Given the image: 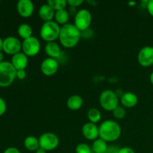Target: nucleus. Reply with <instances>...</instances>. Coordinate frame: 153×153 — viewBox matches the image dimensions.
I'll use <instances>...</instances> for the list:
<instances>
[{
    "label": "nucleus",
    "mask_w": 153,
    "mask_h": 153,
    "mask_svg": "<svg viewBox=\"0 0 153 153\" xmlns=\"http://www.w3.org/2000/svg\"><path fill=\"white\" fill-rule=\"evenodd\" d=\"M81 38V31L74 24L67 23L62 25L60 31L59 40L64 47L70 49L76 46Z\"/></svg>",
    "instance_id": "obj_1"
},
{
    "label": "nucleus",
    "mask_w": 153,
    "mask_h": 153,
    "mask_svg": "<svg viewBox=\"0 0 153 153\" xmlns=\"http://www.w3.org/2000/svg\"><path fill=\"white\" fill-rule=\"evenodd\" d=\"M100 137L105 141L114 142L120 138L122 129L119 124L111 120L103 121L99 127Z\"/></svg>",
    "instance_id": "obj_2"
},
{
    "label": "nucleus",
    "mask_w": 153,
    "mask_h": 153,
    "mask_svg": "<svg viewBox=\"0 0 153 153\" xmlns=\"http://www.w3.org/2000/svg\"><path fill=\"white\" fill-rule=\"evenodd\" d=\"M16 78V70L8 61L0 63V87L7 88L11 85Z\"/></svg>",
    "instance_id": "obj_3"
},
{
    "label": "nucleus",
    "mask_w": 153,
    "mask_h": 153,
    "mask_svg": "<svg viewBox=\"0 0 153 153\" xmlns=\"http://www.w3.org/2000/svg\"><path fill=\"white\" fill-rule=\"evenodd\" d=\"M61 27L55 21L45 22L40 28V35L45 41L54 42L56 39L59 38Z\"/></svg>",
    "instance_id": "obj_4"
},
{
    "label": "nucleus",
    "mask_w": 153,
    "mask_h": 153,
    "mask_svg": "<svg viewBox=\"0 0 153 153\" xmlns=\"http://www.w3.org/2000/svg\"><path fill=\"white\" fill-rule=\"evenodd\" d=\"M100 104L104 110L113 111L117 106H119L118 96L113 91L105 90L100 94Z\"/></svg>",
    "instance_id": "obj_5"
},
{
    "label": "nucleus",
    "mask_w": 153,
    "mask_h": 153,
    "mask_svg": "<svg viewBox=\"0 0 153 153\" xmlns=\"http://www.w3.org/2000/svg\"><path fill=\"white\" fill-rule=\"evenodd\" d=\"M92 22V15L87 9H81L75 16L74 25L80 31H85L89 28Z\"/></svg>",
    "instance_id": "obj_6"
},
{
    "label": "nucleus",
    "mask_w": 153,
    "mask_h": 153,
    "mask_svg": "<svg viewBox=\"0 0 153 153\" xmlns=\"http://www.w3.org/2000/svg\"><path fill=\"white\" fill-rule=\"evenodd\" d=\"M59 137L52 132H46L42 134L39 137L40 147L48 151H52L59 145Z\"/></svg>",
    "instance_id": "obj_7"
},
{
    "label": "nucleus",
    "mask_w": 153,
    "mask_h": 153,
    "mask_svg": "<svg viewBox=\"0 0 153 153\" xmlns=\"http://www.w3.org/2000/svg\"><path fill=\"white\" fill-rule=\"evenodd\" d=\"M22 49L23 53L28 57H34L39 53L40 50V43L35 37H31L24 40L22 43Z\"/></svg>",
    "instance_id": "obj_8"
},
{
    "label": "nucleus",
    "mask_w": 153,
    "mask_h": 153,
    "mask_svg": "<svg viewBox=\"0 0 153 153\" xmlns=\"http://www.w3.org/2000/svg\"><path fill=\"white\" fill-rule=\"evenodd\" d=\"M22 49V43L19 39L13 36H9L3 40L2 50L9 55H14L20 52Z\"/></svg>",
    "instance_id": "obj_9"
},
{
    "label": "nucleus",
    "mask_w": 153,
    "mask_h": 153,
    "mask_svg": "<svg viewBox=\"0 0 153 153\" xmlns=\"http://www.w3.org/2000/svg\"><path fill=\"white\" fill-rule=\"evenodd\" d=\"M139 64L143 67H149L153 65V47L146 46L142 48L137 55Z\"/></svg>",
    "instance_id": "obj_10"
},
{
    "label": "nucleus",
    "mask_w": 153,
    "mask_h": 153,
    "mask_svg": "<svg viewBox=\"0 0 153 153\" xmlns=\"http://www.w3.org/2000/svg\"><path fill=\"white\" fill-rule=\"evenodd\" d=\"M59 68L58 61L55 58H47L43 61L40 65V70L43 75L51 76L55 75Z\"/></svg>",
    "instance_id": "obj_11"
},
{
    "label": "nucleus",
    "mask_w": 153,
    "mask_h": 153,
    "mask_svg": "<svg viewBox=\"0 0 153 153\" xmlns=\"http://www.w3.org/2000/svg\"><path fill=\"white\" fill-rule=\"evenodd\" d=\"M16 9L21 16L24 18L30 17L34 10V3L31 0H19L16 4Z\"/></svg>",
    "instance_id": "obj_12"
},
{
    "label": "nucleus",
    "mask_w": 153,
    "mask_h": 153,
    "mask_svg": "<svg viewBox=\"0 0 153 153\" xmlns=\"http://www.w3.org/2000/svg\"><path fill=\"white\" fill-rule=\"evenodd\" d=\"M82 132L84 137L89 140H95L100 137L99 127L96 124L91 122L86 123L82 126Z\"/></svg>",
    "instance_id": "obj_13"
},
{
    "label": "nucleus",
    "mask_w": 153,
    "mask_h": 153,
    "mask_svg": "<svg viewBox=\"0 0 153 153\" xmlns=\"http://www.w3.org/2000/svg\"><path fill=\"white\" fill-rule=\"evenodd\" d=\"M10 63L16 70H25L28 64V56L20 52L12 56Z\"/></svg>",
    "instance_id": "obj_14"
},
{
    "label": "nucleus",
    "mask_w": 153,
    "mask_h": 153,
    "mask_svg": "<svg viewBox=\"0 0 153 153\" xmlns=\"http://www.w3.org/2000/svg\"><path fill=\"white\" fill-rule=\"evenodd\" d=\"M120 102L123 106L127 108H131L137 105L138 98L135 94L131 92H126L122 94L120 97Z\"/></svg>",
    "instance_id": "obj_15"
},
{
    "label": "nucleus",
    "mask_w": 153,
    "mask_h": 153,
    "mask_svg": "<svg viewBox=\"0 0 153 153\" xmlns=\"http://www.w3.org/2000/svg\"><path fill=\"white\" fill-rule=\"evenodd\" d=\"M38 14L40 19L45 22H50L55 18V11L48 4H44L40 7Z\"/></svg>",
    "instance_id": "obj_16"
},
{
    "label": "nucleus",
    "mask_w": 153,
    "mask_h": 153,
    "mask_svg": "<svg viewBox=\"0 0 153 153\" xmlns=\"http://www.w3.org/2000/svg\"><path fill=\"white\" fill-rule=\"evenodd\" d=\"M44 50L49 58H55V59L60 56L61 52L59 45L55 42H49V43H46Z\"/></svg>",
    "instance_id": "obj_17"
},
{
    "label": "nucleus",
    "mask_w": 153,
    "mask_h": 153,
    "mask_svg": "<svg viewBox=\"0 0 153 153\" xmlns=\"http://www.w3.org/2000/svg\"><path fill=\"white\" fill-rule=\"evenodd\" d=\"M83 99L79 95H73L67 101V106L70 110L77 111L79 110L83 105Z\"/></svg>",
    "instance_id": "obj_18"
},
{
    "label": "nucleus",
    "mask_w": 153,
    "mask_h": 153,
    "mask_svg": "<svg viewBox=\"0 0 153 153\" xmlns=\"http://www.w3.org/2000/svg\"><path fill=\"white\" fill-rule=\"evenodd\" d=\"M24 146L27 150L30 152H36L40 148L39 138L34 136H28L24 140Z\"/></svg>",
    "instance_id": "obj_19"
},
{
    "label": "nucleus",
    "mask_w": 153,
    "mask_h": 153,
    "mask_svg": "<svg viewBox=\"0 0 153 153\" xmlns=\"http://www.w3.org/2000/svg\"><path fill=\"white\" fill-rule=\"evenodd\" d=\"M17 33L21 38H22L23 40H26V39L32 37L33 31L32 28L28 24L22 23L18 27Z\"/></svg>",
    "instance_id": "obj_20"
},
{
    "label": "nucleus",
    "mask_w": 153,
    "mask_h": 153,
    "mask_svg": "<svg viewBox=\"0 0 153 153\" xmlns=\"http://www.w3.org/2000/svg\"><path fill=\"white\" fill-rule=\"evenodd\" d=\"M108 148L107 142L100 137L94 140L92 145V150L94 153H105Z\"/></svg>",
    "instance_id": "obj_21"
},
{
    "label": "nucleus",
    "mask_w": 153,
    "mask_h": 153,
    "mask_svg": "<svg viewBox=\"0 0 153 153\" xmlns=\"http://www.w3.org/2000/svg\"><path fill=\"white\" fill-rule=\"evenodd\" d=\"M55 22L58 25H64L66 24H67V22H68L69 19H70V14H69L68 11L66 10L65 9L58 10V11H55Z\"/></svg>",
    "instance_id": "obj_22"
},
{
    "label": "nucleus",
    "mask_w": 153,
    "mask_h": 153,
    "mask_svg": "<svg viewBox=\"0 0 153 153\" xmlns=\"http://www.w3.org/2000/svg\"><path fill=\"white\" fill-rule=\"evenodd\" d=\"M46 4H49L55 11H58L65 9L67 2L66 0H48Z\"/></svg>",
    "instance_id": "obj_23"
},
{
    "label": "nucleus",
    "mask_w": 153,
    "mask_h": 153,
    "mask_svg": "<svg viewBox=\"0 0 153 153\" xmlns=\"http://www.w3.org/2000/svg\"><path fill=\"white\" fill-rule=\"evenodd\" d=\"M88 117L89 119L90 122L96 124L97 123L100 122V120L102 118V115L98 109L95 108H91L88 111Z\"/></svg>",
    "instance_id": "obj_24"
},
{
    "label": "nucleus",
    "mask_w": 153,
    "mask_h": 153,
    "mask_svg": "<svg viewBox=\"0 0 153 153\" xmlns=\"http://www.w3.org/2000/svg\"><path fill=\"white\" fill-rule=\"evenodd\" d=\"M113 115L116 119L123 120L126 117V110L123 106H117L113 111Z\"/></svg>",
    "instance_id": "obj_25"
},
{
    "label": "nucleus",
    "mask_w": 153,
    "mask_h": 153,
    "mask_svg": "<svg viewBox=\"0 0 153 153\" xmlns=\"http://www.w3.org/2000/svg\"><path fill=\"white\" fill-rule=\"evenodd\" d=\"M76 153H92V149L87 143H81L76 146Z\"/></svg>",
    "instance_id": "obj_26"
},
{
    "label": "nucleus",
    "mask_w": 153,
    "mask_h": 153,
    "mask_svg": "<svg viewBox=\"0 0 153 153\" xmlns=\"http://www.w3.org/2000/svg\"><path fill=\"white\" fill-rule=\"evenodd\" d=\"M67 4L73 7H77L80 6L81 4H83V0H67Z\"/></svg>",
    "instance_id": "obj_27"
},
{
    "label": "nucleus",
    "mask_w": 153,
    "mask_h": 153,
    "mask_svg": "<svg viewBox=\"0 0 153 153\" xmlns=\"http://www.w3.org/2000/svg\"><path fill=\"white\" fill-rule=\"evenodd\" d=\"M7 110V105L4 99L0 97V117L2 116Z\"/></svg>",
    "instance_id": "obj_28"
},
{
    "label": "nucleus",
    "mask_w": 153,
    "mask_h": 153,
    "mask_svg": "<svg viewBox=\"0 0 153 153\" xmlns=\"http://www.w3.org/2000/svg\"><path fill=\"white\" fill-rule=\"evenodd\" d=\"M26 76V72L25 70H16V78L19 80H23Z\"/></svg>",
    "instance_id": "obj_29"
},
{
    "label": "nucleus",
    "mask_w": 153,
    "mask_h": 153,
    "mask_svg": "<svg viewBox=\"0 0 153 153\" xmlns=\"http://www.w3.org/2000/svg\"><path fill=\"white\" fill-rule=\"evenodd\" d=\"M146 9L148 10V13L153 16V0H150V1H147L146 4Z\"/></svg>",
    "instance_id": "obj_30"
},
{
    "label": "nucleus",
    "mask_w": 153,
    "mask_h": 153,
    "mask_svg": "<svg viewBox=\"0 0 153 153\" xmlns=\"http://www.w3.org/2000/svg\"><path fill=\"white\" fill-rule=\"evenodd\" d=\"M118 153H135L134 152V149H131V147H128V146H126V147L120 148L118 151Z\"/></svg>",
    "instance_id": "obj_31"
},
{
    "label": "nucleus",
    "mask_w": 153,
    "mask_h": 153,
    "mask_svg": "<svg viewBox=\"0 0 153 153\" xmlns=\"http://www.w3.org/2000/svg\"><path fill=\"white\" fill-rule=\"evenodd\" d=\"M3 153H21L20 151L16 147H9L6 149Z\"/></svg>",
    "instance_id": "obj_32"
},
{
    "label": "nucleus",
    "mask_w": 153,
    "mask_h": 153,
    "mask_svg": "<svg viewBox=\"0 0 153 153\" xmlns=\"http://www.w3.org/2000/svg\"><path fill=\"white\" fill-rule=\"evenodd\" d=\"M119 149H117V148L115 147V146H111V147L108 148L105 153H118Z\"/></svg>",
    "instance_id": "obj_33"
},
{
    "label": "nucleus",
    "mask_w": 153,
    "mask_h": 153,
    "mask_svg": "<svg viewBox=\"0 0 153 153\" xmlns=\"http://www.w3.org/2000/svg\"><path fill=\"white\" fill-rule=\"evenodd\" d=\"M35 153H46V151L45 149H43V148L40 147L37 151H36Z\"/></svg>",
    "instance_id": "obj_34"
},
{
    "label": "nucleus",
    "mask_w": 153,
    "mask_h": 153,
    "mask_svg": "<svg viewBox=\"0 0 153 153\" xmlns=\"http://www.w3.org/2000/svg\"><path fill=\"white\" fill-rule=\"evenodd\" d=\"M3 61H4V54L2 53V52H0V63Z\"/></svg>",
    "instance_id": "obj_35"
},
{
    "label": "nucleus",
    "mask_w": 153,
    "mask_h": 153,
    "mask_svg": "<svg viewBox=\"0 0 153 153\" xmlns=\"http://www.w3.org/2000/svg\"><path fill=\"white\" fill-rule=\"evenodd\" d=\"M2 46H3V40L0 37V52L2 51Z\"/></svg>",
    "instance_id": "obj_36"
},
{
    "label": "nucleus",
    "mask_w": 153,
    "mask_h": 153,
    "mask_svg": "<svg viewBox=\"0 0 153 153\" xmlns=\"http://www.w3.org/2000/svg\"><path fill=\"white\" fill-rule=\"evenodd\" d=\"M149 80H150L151 84L153 85V72L150 74V76H149Z\"/></svg>",
    "instance_id": "obj_37"
},
{
    "label": "nucleus",
    "mask_w": 153,
    "mask_h": 153,
    "mask_svg": "<svg viewBox=\"0 0 153 153\" xmlns=\"http://www.w3.org/2000/svg\"><path fill=\"white\" fill-rule=\"evenodd\" d=\"M128 4V5H129V6H134V5H135L136 2H135V1H129Z\"/></svg>",
    "instance_id": "obj_38"
}]
</instances>
